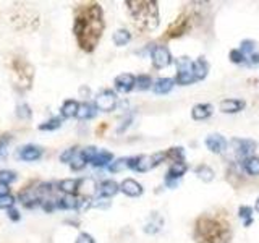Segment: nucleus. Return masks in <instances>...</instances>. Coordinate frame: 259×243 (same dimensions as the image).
I'll use <instances>...</instances> for the list:
<instances>
[{
  "mask_svg": "<svg viewBox=\"0 0 259 243\" xmlns=\"http://www.w3.org/2000/svg\"><path fill=\"white\" fill-rule=\"evenodd\" d=\"M106 30L104 10L98 2H81L73 10V34L78 47L86 54L96 51Z\"/></svg>",
  "mask_w": 259,
  "mask_h": 243,
  "instance_id": "f257e3e1",
  "label": "nucleus"
},
{
  "mask_svg": "<svg viewBox=\"0 0 259 243\" xmlns=\"http://www.w3.org/2000/svg\"><path fill=\"white\" fill-rule=\"evenodd\" d=\"M194 243H232L234 230L226 211L204 212L194 222Z\"/></svg>",
  "mask_w": 259,
  "mask_h": 243,
  "instance_id": "f03ea898",
  "label": "nucleus"
},
{
  "mask_svg": "<svg viewBox=\"0 0 259 243\" xmlns=\"http://www.w3.org/2000/svg\"><path fill=\"white\" fill-rule=\"evenodd\" d=\"M136 31L151 33L160 23L159 4L154 0H126L125 2Z\"/></svg>",
  "mask_w": 259,
  "mask_h": 243,
  "instance_id": "7ed1b4c3",
  "label": "nucleus"
},
{
  "mask_svg": "<svg viewBox=\"0 0 259 243\" xmlns=\"http://www.w3.org/2000/svg\"><path fill=\"white\" fill-rule=\"evenodd\" d=\"M8 70L12 73V78L15 86L22 91H28L32 88L34 81V67L30 64V60L22 54H12L6 60Z\"/></svg>",
  "mask_w": 259,
  "mask_h": 243,
  "instance_id": "20e7f679",
  "label": "nucleus"
},
{
  "mask_svg": "<svg viewBox=\"0 0 259 243\" xmlns=\"http://www.w3.org/2000/svg\"><path fill=\"white\" fill-rule=\"evenodd\" d=\"M193 20H194L193 13H190V12L180 13L175 22L168 25V28L166 30V33H164L162 38L164 39H175V38L183 36V34H186L190 30H192Z\"/></svg>",
  "mask_w": 259,
  "mask_h": 243,
  "instance_id": "39448f33",
  "label": "nucleus"
},
{
  "mask_svg": "<svg viewBox=\"0 0 259 243\" xmlns=\"http://www.w3.org/2000/svg\"><path fill=\"white\" fill-rule=\"evenodd\" d=\"M12 25L15 26L16 30L34 31L40 25V17L34 12H26V15L24 13H18V15L12 17Z\"/></svg>",
  "mask_w": 259,
  "mask_h": 243,
  "instance_id": "423d86ee",
  "label": "nucleus"
},
{
  "mask_svg": "<svg viewBox=\"0 0 259 243\" xmlns=\"http://www.w3.org/2000/svg\"><path fill=\"white\" fill-rule=\"evenodd\" d=\"M167 159V151L154 152L151 156H140V161L136 164V169L138 172H149L154 167H158L159 164H162Z\"/></svg>",
  "mask_w": 259,
  "mask_h": 243,
  "instance_id": "0eeeda50",
  "label": "nucleus"
},
{
  "mask_svg": "<svg viewBox=\"0 0 259 243\" xmlns=\"http://www.w3.org/2000/svg\"><path fill=\"white\" fill-rule=\"evenodd\" d=\"M151 60H152L154 68L162 70V68H166L172 64V54H170L168 47L166 46H154L151 49Z\"/></svg>",
  "mask_w": 259,
  "mask_h": 243,
  "instance_id": "6e6552de",
  "label": "nucleus"
},
{
  "mask_svg": "<svg viewBox=\"0 0 259 243\" xmlns=\"http://www.w3.org/2000/svg\"><path fill=\"white\" fill-rule=\"evenodd\" d=\"M94 106H96V109L102 110V112H112L115 106H117V94L110 91V89H106V91H102L96 96Z\"/></svg>",
  "mask_w": 259,
  "mask_h": 243,
  "instance_id": "1a4fd4ad",
  "label": "nucleus"
},
{
  "mask_svg": "<svg viewBox=\"0 0 259 243\" xmlns=\"http://www.w3.org/2000/svg\"><path fill=\"white\" fill-rule=\"evenodd\" d=\"M232 146L235 148L236 154L242 156V157H251V154L256 151V143L253 140H243V138H234V140L230 141Z\"/></svg>",
  "mask_w": 259,
  "mask_h": 243,
  "instance_id": "9d476101",
  "label": "nucleus"
},
{
  "mask_svg": "<svg viewBox=\"0 0 259 243\" xmlns=\"http://www.w3.org/2000/svg\"><path fill=\"white\" fill-rule=\"evenodd\" d=\"M204 143H206V148L210 152H214V154H220V152H224V151L227 149V140L222 135H219V133L209 135Z\"/></svg>",
  "mask_w": 259,
  "mask_h": 243,
  "instance_id": "9b49d317",
  "label": "nucleus"
},
{
  "mask_svg": "<svg viewBox=\"0 0 259 243\" xmlns=\"http://www.w3.org/2000/svg\"><path fill=\"white\" fill-rule=\"evenodd\" d=\"M18 157L22 159V161H26V162L39 161V159L42 157V149L38 148V146H32V144L22 146V148L18 149Z\"/></svg>",
  "mask_w": 259,
  "mask_h": 243,
  "instance_id": "f8f14e48",
  "label": "nucleus"
},
{
  "mask_svg": "<svg viewBox=\"0 0 259 243\" xmlns=\"http://www.w3.org/2000/svg\"><path fill=\"white\" fill-rule=\"evenodd\" d=\"M115 89L120 93H130L136 86V76L130 73H122L115 78Z\"/></svg>",
  "mask_w": 259,
  "mask_h": 243,
  "instance_id": "ddd939ff",
  "label": "nucleus"
},
{
  "mask_svg": "<svg viewBox=\"0 0 259 243\" xmlns=\"http://www.w3.org/2000/svg\"><path fill=\"white\" fill-rule=\"evenodd\" d=\"M120 191L130 198H138L142 194V186L140 182H136L133 178H125L124 182L120 183Z\"/></svg>",
  "mask_w": 259,
  "mask_h": 243,
  "instance_id": "4468645a",
  "label": "nucleus"
},
{
  "mask_svg": "<svg viewBox=\"0 0 259 243\" xmlns=\"http://www.w3.org/2000/svg\"><path fill=\"white\" fill-rule=\"evenodd\" d=\"M58 191H62L68 196H76L78 188H80V178H66V180H60L57 183Z\"/></svg>",
  "mask_w": 259,
  "mask_h": 243,
  "instance_id": "2eb2a0df",
  "label": "nucleus"
},
{
  "mask_svg": "<svg viewBox=\"0 0 259 243\" xmlns=\"http://www.w3.org/2000/svg\"><path fill=\"white\" fill-rule=\"evenodd\" d=\"M94 191H96V182L92 178H80V188H78V198L90 199Z\"/></svg>",
  "mask_w": 259,
  "mask_h": 243,
  "instance_id": "dca6fc26",
  "label": "nucleus"
},
{
  "mask_svg": "<svg viewBox=\"0 0 259 243\" xmlns=\"http://www.w3.org/2000/svg\"><path fill=\"white\" fill-rule=\"evenodd\" d=\"M212 106L210 104H196L192 109V119L193 120H206L212 115Z\"/></svg>",
  "mask_w": 259,
  "mask_h": 243,
  "instance_id": "f3484780",
  "label": "nucleus"
},
{
  "mask_svg": "<svg viewBox=\"0 0 259 243\" xmlns=\"http://www.w3.org/2000/svg\"><path fill=\"white\" fill-rule=\"evenodd\" d=\"M244 106H246V104L242 99H224L220 102V110L226 114H236L240 112V110H243Z\"/></svg>",
  "mask_w": 259,
  "mask_h": 243,
  "instance_id": "a211bd4d",
  "label": "nucleus"
},
{
  "mask_svg": "<svg viewBox=\"0 0 259 243\" xmlns=\"http://www.w3.org/2000/svg\"><path fill=\"white\" fill-rule=\"evenodd\" d=\"M120 191V185L117 182H114V180H104V182L100 183L99 186V193L102 198H112L115 196Z\"/></svg>",
  "mask_w": 259,
  "mask_h": 243,
  "instance_id": "6ab92c4d",
  "label": "nucleus"
},
{
  "mask_svg": "<svg viewBox=\"0 0 259 243\" xmlns=\"http://www.w3.org/2000/svg\"><path fill=\"white\" fill-rule=\"evenodd\" d=\"M209 73V64L204 57H200L196 62H193V75L196 80H204Z\"/></svg>",
  "mask_w": 259,
  "mask_h": 243,
  "instance_id": "aec40b11",
  "label": "nucleus"
},
{
  "mask_svg": "<svg viewBox=\"0 0 259 243\" xmlns=\"http://www.w3.org/2000/svg\"><path fill=\"white\" fill-rule=\"evenodd\" d=\"M80 110V104L74 99H66L62 107H60V114H62L64 119H72V117H76Z\"/></svg>",
  "mask_w": 259,
  "mask_h": 243,
  "instance_id": "412c9836",
  "label": "nucleus"
},
{
  "mask_svg": "<svg viewBox=\"0 0 259 243\" xmlns=\"http://www.w3.org/2000/svg\"><path fill=\"white\" fill-rule=\"evenodd\" d=\"M114 161V154L110 151H98V154L91 159V165L94 167H104V165H110Z\"/></svg>",
  "mask_w": 259,
  "mask_h": 243,
  "instance_id": "4be33fe9",
  "label": "nucleus"
},
{
  "mask_svg": "<svg viewBox=\"0 0 259 243\" xmlns=\"http://www.w3.org/2000/svg\"><path fill=\"white\" fill-rule=\"evenodd\" d=\"M174 85H175V80H172V78H159L152 85V91L156 94H167L172 91Z\"/></svg>",
  "mask_w": 259,
  "mask_h": 243,
  "instance_id": "5701e85b",
  "label": "nucleus"
},
{
  "mask_svg": "<svg viewBox=\"0 0 259 243\" xmlns=\"http://www.w3.org/2000/svg\"><path fill=\"white\" fill-rule=\"evenodd\" d=\"M162 224H164L162 217L159 216L158 212H152V216L149 217V220L146 222V225H144V232L146 233H151V235L158 233L160 228H162Z\"/></svg>",
  "mask_w": 259,
  "mask_h": 243,
  "instance_id": "b1692460",
  "label": "nucleus"
},
{
  "mask_svg": "<svg viewBox=\"0 0 259 243\" xmlns=\"http://www.w3.org/2000/svg\"><path fill=\"white\" fill-rule=\"evenodd\" d=\"M76 117H78L80 120L94 119V117H96V106H94V104H90V102L80 104V110H78V115Z\"/></svg>",
  "mask_w": 259,
  "mask_h": 243,
  "instance_id": "393cba45",
  "label": "nucleus"
},
{
  "mask_svg": "<svg viewBox=\"0 0 259 243\" xmlns=\"http://www.w3.org/2000/svg\"><path fill=\"white\" fill-rule=\"evenodd\" d=\"M188 170L186 162H172L170 169L167 172V178L168 180H176L180 178L182 175H185V172Z\"/></svg>",
  "mask_w": 259,
  "mask_h": 243,
  "instance_id": "a878e982",
  "label": "nucleus"
},
{
  "mask_svg": "<svg viewBox=\"0 0 259 243\" xmlns=\"http://www.w3.org/2000/svg\"><path fill=\"white\" fill-rule=\"evenodd\" d=\"M194 173H196V177L201 178L204 183H209V182H212L214 180V170L206 164L198 165V167L194 169Z\"/></svg>",
  "mask_w": 259,
  "mask_h": 243,
  "instance_id": "bb28decb",
  "label": "nucleus"
},
{
  "mask_svg": "<svg viewBox=\"0 0 259 243\" xmlns=\"http://www.w3.org/2000/svg\"><path fill=\"white\" fill-rule=\"evenodd\" d=\"M112 41H114L115 46L124 47L130 43V41H132V33H130L128 30H117L114 33Z\"/></svg>",
  "mask_w": 259,
  "mask_h": 243,
  "instance_id": "cd10ccee",
  "label": "nucleus"
},
{
  "mask_svg": "<svg viewBox=\"0 0 259 243\" xmlns=\"http://www.w3.org/2000/svg\"><path fill=\"white\" fill-rule=\"evenodd\" d=\"M243 167L244 170H246V173H250V175H259V157L256 156H251V157H246L243 161Z\"/></svg>",
  "mask_w": 259,
  "mask_h": 243,
  "instance_id": "c85d7f7f",
  "label": "nucleus"
},
{
  "mask_svg": "<svg viewBox=\"0 0 259 243\" xmlns=\"http://www.w3.org/2000/svg\"><path fill=\"white\" fill-rule=\"evenodd\" d=\"M88 164V161L84 159V156H83V149H78L76 151V154L73 156V159H72V162H70V167H72V170H81V169H84V165Z\"/></svg>",
  "mask_w": 259,
  "mask_h": 243,
  "instance_id": "c756f323",
  "label": "nucleus"
},
{
  "mask_svg": "<svg viewBox=\"0 0 259 243\" xmlns=\"http://www.w3.org/2000/svg\"><path fill=\"white\" fill-rule=\"evenodd\" d=\"M238 217L243 220L244 227H250L253 224V209H251L250 206H240V209H238Z\"/></svg>",
  "mask_w": 259,
  "mask_h": 243,
  "instance_id": "7c9ffc66",
  "label": "nucleus"
},
{
  "mask_svg": "<svg viewBox=\"0 0 259 243\" xmlns=\"http://www.w3.org/2000/svg\"><path fill=\"white\" fill-rule=\"evenodd\" d=\"M62 127V119H58V117H54V119H49L46 120L44 123L39 125V130L40 131H56Z\"/></svg>",
  "mask_w": 259,
  "mask_h": 243,
  "instance_id": "2f4dec72",
  "label": "nucleus"
},
{
  "mask_svg": "<svg viewBox=\"0 0 259 243\" xmlns=\"http://www.w3.org/2000/svg\"><path fill=\"white\" fill-rule=\"evenodd\" d=\"M193 81H196L193 72H180L175 76V83L180 86H188V85H192Z\"/></svg>",
  "mask_w": 259,
  "mask_h": 243,
  "instance_id": "473e14b6",
  "label": "nucleus"
},
{
  "mask_svg": "<svg viewBox=\"0 0 259 243\" xmlns=\"http://www.w3.org/2000/svg\"><path fill=\"white\" fill-rule=\"evenodd\" d=\"M176 65V73L180 72H193V62L190 60L188 57H178L175 60Z\"/></svg>",
  "mask_w": 259,
  "mask_h": 243,
  "instance_id": "72a5a7b5",
  "label": "nucleus"
},
{
  "mask_svg": "<svg viewBox=\"0 0 259 243\" xmlns=\"http://www.w3.org/2000/svg\"><path fill=\"white\" fill-rule=\"evenodd\" d=\"M167 159H172L174 162H185V151L183 148H170L167 149Z\"/></svg>",
  "mask_w": 259,
  "mask_h": 243,
  "instance_id": "f704fd0d",
  "label": "nucleus"
},
{
  "mask_svg": "<svg viewBox=\"0 0 259 243\" xmlns=\"http://www.w3.org/2000/svg\"><path fill=\"white\" fill-rule=\"evenodd\" d=\"M13 141V135L10 133H4L0 135V157L6 156V152H8V148Z\"/></svg>",
  "mask_w": 259,
  "mask_h": 243,
  "instance_id": "c9c22d12",
  "label": "nucleus"
},
{
  "mask_svg": "<svg viewBox=\"0 0 259 243\" xmlns=\"http://www.w3.org/2000/svg\"><path fill=\"white\" fill-rule=\"evenodd\" d=\"M16 117L22 120H31L32 117V110L28 104H18L16 106Z\"/></svg>",
  "mask_w": 259,
  "mask_h": 243,
  "instance_id": "e433bc0d",
  "label": "nucleus"
},
{
  "mask_svg": "<svg viewBox=\"0 0 259 243\" xmlns=\"http://www.w3.org/2000/svg\"><path fill=\"white\" fill-rule=\"evenodd\" d=\"M136 88L138 89H149V88H152V80H151V76L149 75H138L136 76Z\"/></svg>",
  "mask_w": 259,
  "mask_h": 243,
  "instance_id": "4c0bfd02",
  "label": "nucleus"
},
{
  "mask_svg": "<svg viewBox=\"0 0 259 243\" xmlns=\"http://www.w3.org/2000/svg\"><path fill=\"white\" fill-rule=\"evenodd\" d=\"M16 180V173L13 170H0V185H6L8 186L12 182Z\"/></svg>",
  "mask_w": 259,
  "mask_h": 243,
  "instance_id": "58836bf2",
  "label": "nucleus"
},
{
  "mask_svg": "<svg viewBox=\"0 0 259 243\" xmlns=\"http://www.w3.org/2000/svg\"><path fill=\"white\" fill-rule=\"evenodd\" d=\"M128 169V157H122L117 159V161H112V164L108 165V170L110 172H122Z\"/></svg>",
  "mask_w": 259,
  "mask_h": 243,
  "instance_id": "ea45409f",
  "label": "nucleus"
},
{
  "mask_svg": "<svg viewBox=\"0 0 259 243\" xmlns=\"http://www.w3.org/2000/svg\"><path fill=\"white\" fill-rule=\"evenodd\" d=\"M242 51V54L244 55V57H248L250 54H253L254 52V49H256V43L254 41H250V39H246V41H243V43L240 44V47H238Z\"/></svg>",
  "mask_w": 259,
  "mask_h": 243,
  "instance_id": "a19ab883",
  "label": "nucleus"
},
{
  "mask_svg": "<svg viewBox=\"0 0 259 243\" xmlns=\"http://www.w3.org/2000/svg\"><path fill=\"white\" fill-rule=\"evenodd\" d=\"M78 149H80L78 146H74V148H70V149L64 151L62 154H60V162H64V164H70V162H72V159H73V156L76 154V151H78Z\"/></svg>",
  "mask_w": 259,
  "mask_h": 243,
  "instance_id": "79ce46f5",
  "label": "nucleus"
},
{
  "mask_svg": "<svg viewBox=\"0 0 259 243\" xmlns=\"http://www.w3.org/2000/svg\"><path fill=\"white\" fill-rule=\"evenodd\" d=\"M15 204V196L12 194H5V196H0V209H6L8 211L10 207H13Z\"/></svg>",
  "mask_w": 259,
  "mask_h": 243,
  "instance_id": "37998d69",
  "label": "nucleus"
},
{
  "mask_svg": "<svg viewBox=\"0 0 259 243\" xmlns=\"http://www.w3.org/2000/svg\"><path fill=\"white\" fill-rule=\"evenodd\" d=\"M228 57H230V62H232V64H243L244 59H246V57H244V55L242 54L240 49H234V51H230Z\"/></svg>",
  "mask_w": 259,
  "mask_h": 243,
  "instance_id": "c03bdc74",
  "label": "nucleus"
},
{
  "mask_svg": "<svg viewBox=\"0 0 259 243\" xmlns=\"http://www.w3.org/2000/svg\"><path fill=\"white\" fill-rule=\"evenodd\" d=\"M74 243H96V240H94V237H91L90 233H86V232H81L78 235V238Z\"/></svg>",
  "mask_w": 259,
  "mask_h": 243,
  "instance_id": "a18cd8bd",
  "label": "nucleus"
},
{
  "mask_svg": "<svg viewBox=\"0 0 259 243\" xmlns=\"http://www.w3.org/2000/svg\"><path fill=\"white\" fill-rule=\"evenodd\" d=\"M110 206V201H108L107 198H100V199H94L91 201L90 207H108Z\"/></svg>",
  "mask_w": 259,
  "mask_h": 243,
  "instance_id": "49530a36",
  "label": "nucleus"
},
{
  "mask_svg": "<svg viewBox=\"0 0 259 243\" xmlns=\"http://www.w3.org/2000/svg\"><path fill=\"white\" fill-rule=\"evenodd\" d=\"M6 214H8V219L13 222H18L20 219H22V214H20L18 209H15V207H10V209L6 211Z\"/></svg>",
  "mask_w": 259,
  "mask_h": 243,
  "instance_id": "de8ad7c7",
  "label": "nucleus"
},
{
  "mask_svg": "<svg viewBox=\"0 0 259 243\" xmlns=\"http://www.w3.org/2000/svg\"><path fill=\"white\" fill-rule=\"evenodd\" d=\"M106 130H107V123H100L99 127H98V130H96V135H98V136H100Z\"/></svg>",
  "mask_w": 259,
  "mask_h": 243,
  "instance_id": "09e8293b",
  "label": "nucleus"
},
{
  "mask_svg": "<svg viewBox=\"0 0 259 243\" xmlns=\"http://www.w3.org/2000/svg\"><path fill=\"white\" fill-rule=\"evenodd\" d=\"M5 194H10V190L6 185H0V196H5Z\"/></svg>",
  "mask_w": 259,
  "mask_h": 243,
  "instance_id": "8fccbe9b",
  "label": "nucleus"
},
{
  "mask_svg": "<svg viewBox=\"0 0 259 243\" xmlns=\"http://www.w3.org/2000/svg\"><path fill=\"white\" fill-rule=\"evenodd\" d=\"M251 59H253V64H259V54L251 55Z\"/></svg>",
  "mask_w": 259,
  "mask_h": 243,
  "instance_id": "3c124183",
  "label": "nucleus"
},
{
  "mask_svg": "<svg viewBox=\"0 0 259 243\" xmlns=\"http://www.w3.org/2000/svg\"><path fill=\"white\" fill-rule=\"evenodd\" d=\"M254 209H256V211L259 212V198L256 199V204H254Z\"/></svg>",
  "mask_w": 259,
  "mask_h": 243,
  "instance_id": "603ef678",
  "label": "nucleus"
}]
</instances>
